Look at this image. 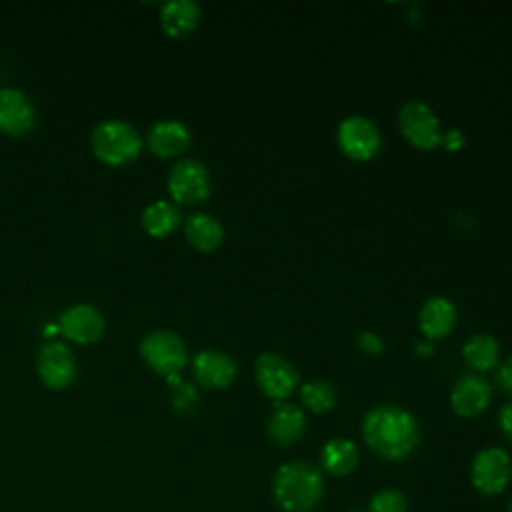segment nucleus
Instances as JSON below:
<instances>
[{
	"instance_id": "obj_1",
	"label": "nucleus",
	"mask_w": 512,
	"mask_h": 512,
	"mask_svg": "<svg viewBox=\"0 0 512 512\" xmlns=\"http://www.w3.org/2000/svg\"><path fill=\"white\" fill-rule=\"evenodd\" d=\"M362 436L366 446L384 460L408 458L420 440V426L416 418L392 404L374 406L364 414Z\"/></svg>"
},
{
	"instance_id": "obj_2",
	"label": "nucleus",
	"mask_w": 512,
	"mask_h": 512,
	"mask_svg": "<svg viewBox=\"0 0 512 512\" xmlns=\"http://www.w3.org/2000/svg\"><path fill=\"white\" fill-rule=\"evenodd\" d=\"M272 494L284 512H312L324 496V476L310 462H286L274 474Z\"/></svg>"
},
{
	"instance_id": "obj_3",
	"label": "nucleus",
	"mask_w": 512,
	"mask_h": 512,
	"mask_svg": "<svg viewBox=\"0 0 512 512\" xmlns=\"http://www.w3.org/2000/svg\"><path fill=\"white\" fill-rule=\"evenodd\" d=\"M92 148L106 164H124L138 156L142 140L124 120H104L92 132Z\"/></svg>"
},
{
	"instance_id": "obj_4",
	"label": "nucleus",
	"mask_w": 512,
	"mask_h": 512,
	"mask_svg": "<svg viewBox=\"0 0 512 512\" xmlns=\"http://www.w3.org/2000/svg\"><path fill=\"white\" fill-rule=\"evenodd\" d=\"M140 354L158 374L166 378L178 374L186 364V346L182 338L170 330H154L140 342Z\"/></svg>"
},
{
	"instance_id": "obj_5",
	"label": "nucleus",
	"mask_w": 512,
	"mask_h": 512,
	"mask_svg": "<svg viewBox=\"0 0 512 512\" xmlns=\"http://www.w3.org/2000/svg\"><path fill=\"white\" fill-rule=\"evenodd\" d=\"M254 378L258 388L274 402H282L284 398H288L298 384V374L294 366L274 352H264L256 358Z\"/></svg>"
},
{
	"instance_id": "obj_6",
	"label": "nucleus",
	"mask_w": 512,
	"mask_h": 512,
	"mask_svg": "<svg viewBox=\"0 0 512 512\" xmlns=\"http://www.w3.org/2000/svg\"><path fill=\"white\" fill-rule=\"evenodd\" d=\"M338 146L348 158L364 162L378 154L382 146V136L378 126L370 118L348 116L338 126Z\"/></svg>"
},
{
	"instance_id": "obj_7",
	"label": "nucleus",
	"mask_w": 512,
	"mask_h": 512,
	"mask_svg": "<svg viewBox=\"0 0 512 512\" xmlns=\"http://www.w3.org/2000/svg\"><path fill=\"white\" fill-rule=\"evenodd\" d=\"M472 484L486 496L500 494L512 476V464L502 448L490 446L480 450L472 460Z\"/></svg>"
},
{
	"instance_id": "obj_8",
	"label": "nucleus",
	"mask_w": 512,
	"mask_h": 512,
	"mask_svg": "<svg viewBox=\"0 0 512 512\" xmlns=\"http://www.w3.org/2000/svg\"><path fill=\"white\" fill-rule=\"evenodd\" d=\"M398 124L404 138L420 150H432L440 144V122L434 110L424 102L404 104L398 114Z\"/></svg>"
},
{
	"instance_id": "obj_9",
	"label": "nucleus",
	"mask_w": 512,
	"mask_h": 512,
	"mask_svg": "<svg viewBox=\"0 0 512 512\" xmlns=\"http://www.w3.org/2000/svg\"><path fill=\"white\" fill-rule=\"evenodd\" d=\"M168 190L180 204H196L210 194V172L200 160H180L168 176Z\"/></svg>"
},
{
	"instance_id": "obj_10",
	"label": "nucleus",
	"mask_w": 512,
	"mask_h": 512,
	"mask_svg": "<svg viewBox=\"0 0 512 512\" xmlns=\"http://www.w3.org/2000/svg\"><path fill=\"white\" fill-rule=\"evenodd\" d=\"M38 372L46 386L66 388L76 378V358L64 342H46L38 352Z\"/></svg>"
},
{
	"instance_id": "obj_11",
	"label": "nucleus",
	"mask_w": 512,
	"mask_h": 512,
	"mask_svg": "<svg viewBox=\"0 0 512 512\" xmlns=\"http://www.w3.org/2000/svg\"><path fill=\"white\" fill-rule=\"evenodd\" d=\"M490 402V386L482 376L466 374L462 376L450 394L452 410L462 418H472L482 414Z\"/></svg>"
},
{
	"instance_id": "obj_12",
	"label": "nucleus",
	"mask_w": 512,
	"mask_h": 512,
	"mask_svg": "<svg viewBox=\"0 0 512 512\" xmlns=\"http://www.w3.org/2000/svg\"><path fill=\"white\" fill-rule=\"evenodd\" d=\"M60 330L74 342H94L104 330V318L90 304H74L60 314Z\"/></svg>"
},
{
	"instance_id": "obj_13",
	"label": "nucleus",
	"mask_w": 512,
	"mask_h": 512,
	"mask_svg": "<svg viewBox=\"0 0 512 512\" xmlns=\"http://www.w3.org/2000/svg\"><path fill=\"white\" fill-rule=\"evenodd\" d=\"M306 418L296 404L276 402L274 412L266 422V434L276 446H290L298 442L304 434Z\"/></svg>"
},
{
	"instance_id": "obj_14",
	"label": "nucleus",
	"mask_w": 512,
	"mask_h": 512,
	"mask_svg": "<svg viewBox=\"0 0 512 512\" xmlns=\"http://www.w3.org/2000/svg\"><path fill=\"white\" fill-rule=\"evenodd\" d=\"M34 124V106L22 90H0V130L8 134H24Z\"/></svg>"
},
{
	"instance_id": "obj_15",
	"label": "nucleus",
	"mask_w": 512,
	"mask_h": 512,
	"mask_svg": "<svg viewBox=\"0 0 512 512\" xmlns=\"http://www.w3.org/2000/svg\"><path fill=\"white\" fill-rule=\"evenodd\" d=\"M194 376L206 388H226L236 376V362L220 350H202L194 356Z\"/></svg>"
},
{
	"instance_id": "obj_16",
	"label": "nucleus",
	"mask_w": 512,
	"mask_h": 512,
	"mask_svg": "<svg viewBox=\"0 0 512 512\" xmlns=\"http://www.w3.org/2000/svg\"><path fill=\"white\" fill-rule=\"evenodd\" d=\"M456 324V306L444 296L428 298L418 312L420 332L434 340L444 338Z\"/></svg>"
},
{
	"instance_id": "obj_17",
	"label": "nucleus",
	"mask_w": 512,
	"mask_h": 512,
	"mask_svg": "<svg viewBox=\"0 0 512 512\" xmlns=\"http://www.w3.org/2000/svg\"><path fill=\"white\" fill-rule=\"evenodd\" d=\"M190 144V130L178 120L156 122L148 132V146L158 156H176Z\"/></svg>"
},
{
	"instance_id": "obj_18",
	"label": "nucleus",
	"mask_w": 512,
	"mask_h": 512,
	"mask_svg": "<svg viewBox=\"0 0 512 512\" xmlns=\"http://www.w3.org/2000/svg\"><path fill=\"white\" fill-rule=\"evenodd\" d=\"M322 468L332 476H348L358 466V448L352 440L332 438L322 448Z\"/></svg>"
},
{
	"instance_id": "obj_19",
	"label": "nucleus",
	"mask_w": 512,
	"mask_h": 512,
	"mask_svg": "<svg viewBox=\"0 0 512 512\" xmlns=\"http://www.w3.org/2000/svg\"><path fill=\"white\" fill-rule=\"evenodd\" d=\"M200 18V8L192 0H170L162 6L160 20L162 28L170 36H186L190 34Z\"/></svg>"
},
{
	"instance_id": "obj_20",
	"label": "nucleus",
	"mask_w": 512,
	"mask_h": 512,
	"mask_svg": "<svg viewBox=\"0 0 512 512\" xmlns=\"http://www.w3.org/2000/svg\"><path fill=\"white\" fill-rule=\"evenodd\" d=\"M184 230H186L188 242L202 252H210V250L218 248L222 242V236H224L220 222L210 214H192L186 220Z\"/></svg>"
},
{
	"instance_id": "obj_21",
	"label": "nucleus",
	"mask_w": 512,
	"mask_h": 512,
	"mask_svg": "<svg viewBox=\"0 0 512 512\" xmlns=\"http://www.w3.org/2000/svg\"><path fill=\"white\" fill-rule=\"evenodd\" d=\"M462 356L472 370L486 372L498 364L500 348L498 342L488 334H476L462 346Z\"/></svg>"
},
{
	"instance_id": "obj_22",
	"label": "nucleus",
	"mask_w": 512,
	"mask_h": 512,
	"mask_svg": "<svg viewBox=\"0 0 512 512\" xmlns=\"http://www.w3.org/2000/svg\"><path fill=\"white\" fill-rule=\"evenodd\" d=\"M178 222H180V214L176 206L166 200L152 202L142 214V224L152 236L170 234L178 226Z\"/></svg>"
},
{
	"instance_id": "obj_23",
	"label": "nucleus",
	"mask_w": 512,
	"mask_h": 512,
	"mask_svg": "<svg viewBox=\"0 0 512 512\" xmlns=\"http://www.w3.org/2000/svg\"><path fill=\"white\" fill-rule=\"evenodd\" d=\"M300 400L310 412L324 414L334 408L336 390L328 380H308L300 388Z\"/></svg>"
},
{
	"instance_id": "obj_24",
	"label": "nucleus",
	"mask_w": 512,
	"mask_h": 512,
	"mask_svg": "<svg viewBox=\"0 0 512 512\" xmlns=\"http://www.w3.org/2000/svg\"><path fill=\"white\" fill-rule=\"evenodd\" d=\"M368 512H408V500L402 492L386 488L370 498Z\"/></svg>"
},
{
	"instance_id": "obj_25",
	"label": "nucleus",
	"mask_w": 512,
	"mask_h": 512,
	"mask_svg": "<svg viewBox=\"0 0 512 512\" xmlns=\"http://www.w3.org/2000/svg\"><path fill=\"white\" fill-rule=\"evenodd\" d=\"M356 342H358V346H360L366 354H370V356H380V354L384 352V342H382V338H380L378 334H374V332H368V330L360 332L358 338H356Z\"/></svg>"
},
{
	"instance_id": "obj_26",
	"label": "nucleus",
	"mask_w": 512,
	"mask_h": 512,
	"mask_svg": "<svg viewBox=\"0 0 512 512\" xmlns=\"http://www.w3.org/2000/svg\"><path fill=\"white\" fill-rule=\"evenodd\" d=\"M496 384L500 390L512 394V356H508L496 370Z\"/></svg>"
},
{
	"instance_id": "obj_27",
	"label": "nucleus",
	"mask_w": 512,
	"mask_h": 512,
	"mask_svg": "<svg viewBox=\"0 0 512 512\" xmlns=\"http://www.w3.org/2000/svg\"><path fill=\"white\" fill-rule=\"evenodd\" d=\"M194 400H196V392L192 386H188V382L176 384V396H174L176 408H190Z\"/></svg>"
},
{
	"instance_id": "obj_28",
	"label": "nucleus",
	"mask_w": 512,
	"mask_h": 512,
	"mask_svg": "<svg viewBox=\"0 0 512 512\" xmlns=\"http://www.w3.org/2000/svg\"><path fill=\"white\" fill-rule=\"evenodd\" d=\"M440 144L446 150H460L464 146V134L458 128H450L446 132H442L440 136Z\"/></svg>"
},
{
	"instance_id": "obj_29",
	"label": "nucleus",
	"mask_w": 512,
	"mask_h": 512,
	"mask_svg": "<svg viewBox=\"0 0 512 512\" xmlns=\"http://www.w3.org/2000/svg\"><path fill=\"white\" fill-rule=\"evenodd\" d=\"M498 424L504 436L512 442V404H506L498 414Z\"/></svg>"
},
{
	"instance_id": "obj_30",
	"label": "nucleus",
	"mask_w": 512,
	"mask_h": 512,
	"mask_svg": "<svg viewBox=\"0 0 512 512\" xmlns=\"http://www.w3.org/2000/svg\"><path fill=\"white\" fill-rule=\"evenodd\" d=\"M414 350H416V354H420V356L432 354V346H430V344H424V342H418V344L414 346Z\"/></svg>"
},
{
	"instance_id": "obj_31",
	"label": "nucleus",
	"mask_w": 512,
	"mask_h": 512,
	"mask_svg": "<svg viewBox=\"0 0 512 512\" xmlns=\"http://www.w3.org/2000/svg\"><path fill=\"white\" fill-rule=\"evenodd\" d=\"M508 512H512V498H510V502H508Z\"/></svg>"
}]
</instances>
